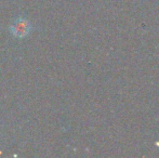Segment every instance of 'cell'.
Returning <instances> with one entry per match:
<instances>
[{
	"mask_svg": "<svg viewBox=\"0 0 159 158\" xmlns=\"http://www.w3.org/2000/svg\"><path fill=\"white\" fill-rule=\"evenodd\" d=\"M12 35L16 38H24L30 32V24L25 19H17L10 27Z\"/></svg>",
	"mask_w": 159,
	"mask_h": 158,
	"instance_id": "obj_1",
	"label": "cell"
}]
</instances>
